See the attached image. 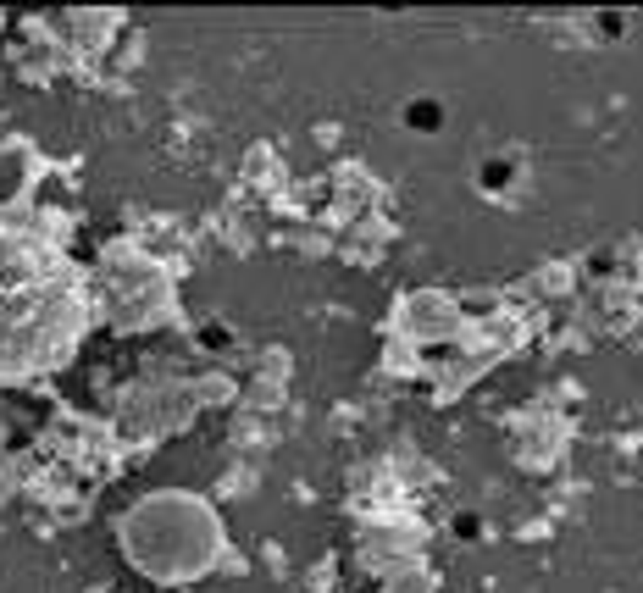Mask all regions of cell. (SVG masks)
Wrapping results in <instances>:
<instances>
[{
    "label": "cell",
    "mask_w": 643,
    "mask_h": 593,
    "mask_svg": "<svg viewBox=\"0 0 643 593\" xmlns=\"http://www.w3.org/2000/svg\"><path fill=\"white\" fill-rule=\"evenodd\" d=\"M411 116H416L422 128H433V123H438V111H433V100H416V111H411Z\"/></svg>",
    "instance_id": "6da1fadb"
}]
</instances>
